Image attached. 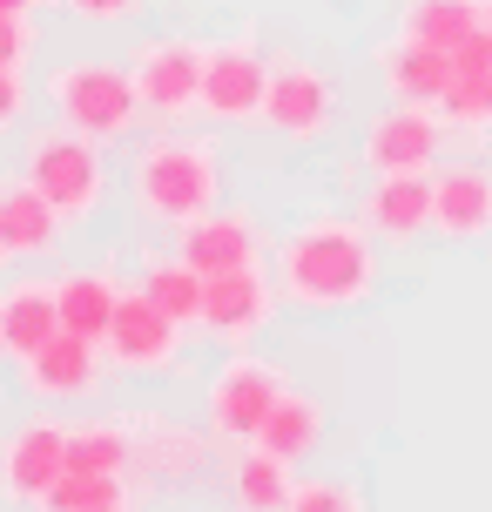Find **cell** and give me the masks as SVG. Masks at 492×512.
<instances>
[{"mask_svg": "<svg viewBox=\"0 0 492 512\" xmlns=\"http://www.w3.org/2000/svg\"><path fill=\"white\" fill-rule=\"evenodd\" d=\"M270 277L297 310H358L378 290V236L351 216H304L277 243Z\"/></svg>", "mask_w": 492, "mask_h": 512, "instance_id": "cell-1", "label": "cell"}, {"mask_svg": "<svg viewBox=\"0 0 492 512\" xmlns=\"http://www.w3.org/2000/svg\"><path fill=\"white\" fill-rule=\"evenodd\" d=\"M223 196V149L209 135H149L142 149L129 155V203L142 223H162V230H182L209 216Z\"/></svg>", "mask_w": 492, "mask_h": 512, "instance_id": "cell-2", "label": "cell"}, {"mask_svg": "<svg viewBox=\"0 0 492 512\" xmlns=\"http://www.w3.org/2000/svg\"><path fill=\"white\" fill-rule=\"evenodd\" d=\"M21 176L48 196L68 223H88L108 196V162H102V142H88L75 128H34L27 135V155H21Z\"/></svg>", "mask_w": 492, "mask_h": 512, "instance_id": "cell-3", "label": "cell"}, {"mask_svg": "<svg viewBox=\"0 0 492 512\" xmlns=\"http://www.w3.org/2000/svg\"><path fill=\"white\" fill-rule=\"evenodd\" d=\"M48 102L54 115L88 135V142H122L135 122H142V95H135V75L115 68V61H68L48 75Z\"/></svg>", "mask_w": 492, "mask_h": 512, "instance_id": "cell-4", "label": "cell"}, {"mask_svg": "<svg viewBox=\"0 0 492 512\" xmlns=\"http://www.w3.org/2000/svg\"><path fill=\"white\" fill-rule=\"evenodd\" d=\"M203 68H209V48L189 41V34H162V41H142L129 54V75H135V95H142V115L156 122H182L203 108Z\"/></svg>", "mask_w": 492, "mask_h": 512, "instance_id": "cell-5", "label": "cell"}, {"mask_svg": "<svg viewBox=\"0 0 492 512\" xmlns=\"http://www.w3.org/2000/svg\"><path fill=\"white\" fill-rule=\"evenodd\" d=\"M284 391H290L284 364L257 358V351H236V358L216 371V384H209V432L250 445V438L263 432V418L277 411V398H284Z\"/></svg>", "mask_w": 492, "mask_h": 512, "instance_id": "cell-6", "label": "cell"}, {"mask_svg": "<svg viewBox=\"0 0 492 512\" xmlns=\"http://www.w3.org/2000/svg\"><path fill=\"white\" fill-rule=\"evenodd\" d=\"M68 432L61 418H27L0 445V499L7 506H48V492L68 479Z\"/></svg>", "mask_w": 492, "mask_h": 512, "instance_id": "cell-7", "label": "cell"}, {"mask_svg": "<svg viewBox=\"0 0 492 512\" xmlns=\"http://www.w3.org/2000/svg\"><path fill=\"white\" fill-rule=\"evenodd\" d=\"M263 128L284 135V142H324L337 128V81L311 61H270Z\"/></svg>", "mask_w": 492, "mask_h": 512, "instance_id": "cell-8", "label": "cell"}, {"mask_svg": "<svg viewBox=\"0 0 492 512\" xmlns=\"http://www.w3.org/2000/svg\"><path fill=\"white\" fill-rule=\"evenodd\" d=\"M182 331H189V324H176V317L156 310L142 290H129L122 310H115V324H108V337H102V351H108L115 371H129V378H156V371H176Z\"/></svg>", "mask_w": 492, "mask_h": 512, "instance_id": "cell-9", "label": "cell"}, {"mask_svg": "<svg viewBox=\"0 0 492 512\" xmlns=\"http://www.w3.org/2000/svg\"><path fill=\"white\" fill-rule=\"evenodd\" d=\"M445 115L439 108H412L398 102L391 115H378L371 122V135H364V162L378 169V176H432L445 155Z\"/></svg>", "mask_w": 492, "mask_h": 512, "instance_id": "cell-10", "label": "cell"}, {"mask_svg": "<svg viewBox=\"0 0 492 512\" xmlns=\"http://www.w3.org/2000/svg\"><path fill=\"white\" fill-rule=\"evenodd\" d=\"M277 304H284L277 277H263L257 263H250V270H230V277H209V290H203V324H196V331H209L216 344L243 351L250 337H263V324L277 317Z\"/></svg>", "mask_w": 492, "mask_h": 512, "instance_id": "cell-11", "label": "cell"}, {"mask_svg": "<svg viewBox=\"0 0 492 512\" xmlns=\"http://www.w3.org/2000/svg\"><path fill=\"white\" fill-rule=\"evenodd\" d=\"M263 95H270V61L257 54V41H216L203 68L209 122H263Z\"/></svg>", "mask_w": 492, "mask_h": 512, "instance_id": "cell-12", "label": "cell"}, {"mask_svg": "<svg viewBox=\"0 0 492 512\" xmlns=\"http://www.w3.org/2000/svg\"><path fill=\"white\" fill-rule=\"evenodd\" d=\"M432 230L445 243L492 236V169L486 162H439L432 169Z\"/></svg>", "mask_w": 492, "mask_h": 512, "instance_id": "cell-13", "label": "cell"}, {"mask_svg": "<svg viewBox=\"0 0 492 512\" xmlns=\"http://www.w3.org/2000/svg\"><path fill=\"white\" fill-rule=\"evenodd\" d=\"M176 256L182 263H196L203 277H230V270H250L263 256V236L257 223L243 216V209H209V216H196V223H182L176 230Z\"/></svg>", "mask_w": 492, "mask_h": 512, "instance_id": "cell-14", "label": "cell"}, {"mask_svg": "<svg viewBox=\"0 0 492 512\" xmlns=\"http://www.w3.org/2000/svg\"><path fill=\"white\" fill-rule=\"evenodd\" d=\"M102 358L108 351L95 344V337L61 331L48 351H34V358L21 364V384H27V398H48V405H61V398H88L95 378H102Z\"/></svg>", "mask_w": 492, "mask_h": 512, "instance_id": "cell-15", "label": "cell"}, {"mask_svg": "<svg viewBox=\"0 0 492 512\" xmlns=\"http://www.w3.org/2000/svg\"><path fill=\"white\" fill-rule=\"evenodd\" d=\"M135 438V472H149L162 486H182L209 465V438L203 432H182L176 418H149V411H122Z\"/></svg>", "mask_w": 492, "mask_h": 512, "instance_id": "cell-16", "label": "cell"}, {"mask_svg": "<svg viewBox=\"0 0 492 512\" xmlns=\"http://www.w3.org/2000/svg\"><path fill=\"white\" fill-rule=\"evenodd\" d=\"M358 223L378 243H418L432 230V176H378L358 203Z\"/></svg>", "mask_w": 492, "mask_h": 512, "instance_id": "cell-17", "label": "cell"}, {"mask_svg": "<svg viewBox=\"0 0 492 512\" xmlns=\"http://www.w3.org/2000/svg\"><path fill=\"white\" fill-rule=\"evenodd\" d=\"M54 337H61V297H54V283H7L0 290V358L27 364L34 351H48Z\"/></svg>", "mask_w": 492, "mask_h": 512, "instance_id": "cell-18", "label": "cell"}, {"mask_svg": "<svg viewBox=\"0 0 492 512\" xmlns=\"http://www.w3.org/2000/svg\"><path fill=\"white\" fill-rule=\"evenodd\" d=\"M452 54L445 48H425V41H412V34H398L385 48V88L391 102H412V108H439L445 95H452Z\"/></svg>", "mask_w": 492, "mask_h": 512, "instance_id": "cell-19", "label": "cell"}, {"mask_svg": "<svg viewBox=\"0 0 492 512\" xmlns=\"http://www.w3.org/2000/svg\"><path fill=\"white\" fill-rule=\"evenodd\" d=\"M61 230H68V216L34 189V182H0V243H7V256H48L54 243H61Z\"/></svg>", "mask_w": 492, "mask_h": 512, "instance_id": "cell-20", "label": "cell"}, {"mask_svg": "<svg viewBox=\"0 0 492 512\" xmlns=\"http://www.w3.org/2000/svg\"><path fill=\"white\" fill-rule=\"evenodd\" d=\"M54 297H61V331L95 337V344H102L129 290L115 283V270H68V277L54 283Z\"/></svg>", "mask_w": 492, "mask_h": 512, "instance_id": "cell-21", "label": "cell"}, {"mask_svg": "<svg viewBox=\"0 0 492 512\" xmlns=\"http://www.w3.org/2000/svg\"><path fill=\"white\" fill-rule=\"evenodd\" d=\"M486 27V0H405L398 7V34H412L425 48H445L459 54Z\"/></svg>", "mask_w": 492, "mask_h": 512, "instance_id": "cell-22", "label": "cell"}, {"mask_svg": "<svg viewBox=\"0 0 492 512\" xmlns=\"http://www.w3.org/2000/svg\"><path fill=\"white\" fill-rule=\"evenodd\" d=\"M230 499L236 512H290V499H297L290 459L263 452V445H243V459L230 465Z\"/></svg>", "mask_w": 492, "mask_h": 512, "instance_id": "cell-23", "label": "cell"}, {"mask_svg": "<svg viewBox=\"0 0 492 512\" xmlns=\"http://www.w3.org/2000/svg\"><path fill=\"white\" fill-rule=\"evenodd\" d=\"M68 472H102V479H129V472H135L129 418H81L75 432H68Z\"/></svg>", "mask_w": 492, "mask_h": 512, "instance_id": "cell-24", "label": "cell"}, {"mask_svg": "<svg viewBox=\"0 0 492 512\" xmlns=\"http://www.w3.org/2000/svg\"><path fill=\"white\" fill-rule=\"evenodd\" d=\"M142 297L156 310H169L176 324H203V290L209 277L196 270V263H182V256H149V270H142V283H135Z\"/></svg>", "mask_w": 492, "mask_h": 512, "instance_id": "cell-25", "label": "cell"}, {"mask_svg": "<svg viewBox=\"0 0 492 512\" xmlns=\"http://www.w3.org/2000/svg\"><path fill=\"white\" fill-rule=\"evenodd\" d=\"M317 438H324V405L317 398H304V391H284L277 398V411L263 418V432L250 438V445H263V452H277V459H304V452H317Z\"/></svg>", "mask_w": 492, "mask_h": 512, "instance_id": "cell-26", "label": "cell"}, {"mask_svg": "<svg viewBox=\"0 0 492 512\" xmlns=\"http://www.w3.org/2000/svg\"><path fill=\"white\" fill-rule=\"evenodd\" d=\"M459 68V61H452ZM439 115L452 128H492V68H459L452 75V95L439 102Z\"/></svg>", "mask_w": 492, "mask_h": 512, "instance_id": "cell-27", "label": "cell"}, {"mask_svg": "<svg viewBox=\"0 0 492 512\" xmlns=\"http://www.w3.org/2000/svg\"><path fill=\"white\" fill-rule=\"evenodd\" d=\"M129 499V479H102V472H68L61 486L48 492L41 512H102V506H122Z\"/></svg>", "mask_w": 492, "mask_h": 512, "instance_id": "cell-28", "label": "cell"}, {"mask_svg": "<svg viewBox=\"0 0 492 512\" xmlns=\"http://www.w3.org/2000/svg\"><path fill=\"white\" fill-rule=\"evenodd\" d=\"M290 512H364V499H358V486H344V479H297Z\"/></svg>", "mask_w": 492, "mask_h": 512, "instance_id": "cell-29", "label": "cell"}, {"mask_svg": "<svg viewBox=\"0 0 492 512\" xmlns=\"http://www.w3.org/2000/svg\"><path fill=\"white\" fill-rule=\"evenodd\" d=\"M75 21H88V27H122V21H135L142 14V0H61Z\"/></svg>", "mask_w": 492, "mask_h": 512, "instance_id": "cell-30", "label": "cell"}, {"mask_svg": "<svg viewBox=\"0 0 492 512\" xmlns=\"http://www.w3.org/2000/svg\"><path fill=\"white\" fill-rule=\"evenodd\" d=\"M27 54H34V21L27 14H0V61L27 68Z\"/></svg>", "mask_w": 492, "mask_h": 512, "instance_id": "cell-31", "label": "cell"}, {"mask_svg": "<svg viewBox=\"0 0 492 512\" xmlns=\"http://www.w3.org/2000/svg\"><path fill=\"white\" fill-rule=\"evenodd\" d=\"M21 115H27V75L0 61V128H14Z\"/></svg>", "mask_w": 492, "mask_h": 512, "instance_id": "cell-32", "label": "cell"}, {"mask_svg": "<svg viewBox=\"0 0 492 512\" xmlns=\"http://www.w3.org/2000/svg\"><path fill=\"white\" fill-rule=\"evenodd\" d=\"M0 14H34V0H0Z\"/></svg>", "mask_w": 492, "mask_h": 512, "instance_id": "cell-33", "label": "cell"}, {"mask_svg": "<svg viewBox=\"0 0 492 512\" xmlns=\"http://www.w3.org/2000/svg\"><path fill=\"white\" fill-rule=\"evenodd\" d=\"M102 512H135V506H129V499H122V506H102Z\"/></svg>", "mask_w": 492, "mask_h": 512, "instance_id": "cell-34", "label": "cell"}, {"mask_svg": "<svg viewBox=\"0 0 492 512\" xmlns=\"http://www.w3.org/2000/svg\"><path fill=\"white\" fill-rule=\"evenodd\" d=\"M486 27H492V0H486Z\"/></svg>", "mask_w": 492, "mask_h": 512, "instance_id": "cell-35", "label": "cell"}, {"mask_svg": "<svg viewBox=\"0 0 492 512\" xmlns=\"http://www.w3.org/2000/svg\"><path fill=\"white\" fill-rule=\"evenodd\" d=\"M0 263H7V243H0Z\"/></svg>", "mask_w": 492, "mask_h": 512, "instance_id": "cell-36", "label": "cell"}]
</instances>
